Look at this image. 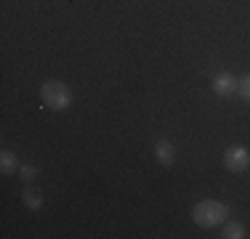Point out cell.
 I'll list each match as a JSON object with an SVG mask.
<instances>
[{
	"label": "cell",
	"mask_w": 250,
	"mask_h": 239,
	"mask_svg": "<svg viewBox=\"0 0 250 239\" xmlns=\"http://www.w3.org/2000/svg\"><path fill=\"white\" fill-rule=\"evenodd\" d=\"M192 218H194L197 226H202V229H213V226L224 223V220L229 218V207H226L224 202H218V199H202V202L194 205Z\"/></svg>",
	"instance_id": "cell-1"
},
{
	"label": "cell",
	"mask_w": 250,
	"mask_h": 239,
	"mask_svg": "<svg viewBox=\"0 0 250 239\" xmlns=\"http://www.w3.org/2000/svg\"><path fill=\"white\" fill-rule=\"evenodd\" d=\"M154 154H157V162L163 165V167H173V162H176V149H173V143H170V141L160 139L157 143H154Z\"/></svg>",
	"instance_id": "cell-5"
},
{
	"label": "cell",
	"mask_w": 250,
	"mask_h": 239,
	"mask_svg": "<svg viewBox=\"0 0 250 239\" xmlns=\"http://www.w3.org/2000/svg\"><path fill=\"white\" fill-rule=\"evenodd\" d=\"M250 165V152L245 146H229L224 152V167L231 173H242Z\"/></svg>",
	"instance_id": "cell-3"
},
{
	"label": "cell",
	"mask_w": 250,
	"mask_h": 239,
	"mask_svg": "<svg viewBox=\"0 0 250 239\" xmlns=\"http://www.w3.org/2000/svg\"><path fill=\"white\" fill-rule=\"evenodd\" d=\"M210 88L216 96H231V93L240 91V80H237L234 75H229V72H218V75L213 77Z\"/></svg>",
	"instance_id": "cell-4"
},
{
	"label": "cell",
	"mask_w": 250,
	"mask_h": 239,
	"mask_svg": "<svg viewBox=\"0 0 250 239\" xmlns=\"http://www.w3.org/2000/svg\"><path fill=\"white\" fill-rule=\"evenodd\" d=\"M19 176L24 178V181H32V178L38 176V167H35V165H21L19 167Z\"/></svg>",
	"instance_id": "cell-9"
},
{
	"label": "cell",
	"mask_w": 250,
	"mask_h": 239,
	"mask_svg": "<svg viewBox=\"0 0 250 239\" xmlns=\"http://www.w3.org/2000/svg\"><path fill=\"white\" fill-rule=\"evenodd\" d=\"M40 99H43L45 106L62 112V109H69V104H72V91L59 80H48L40 85Z\"/></svg>",
	"instance_id": "cell-2"
},
{
	"label": "cell",
	"mask_w": 250,
	"mask_h": 239,
	"mask_svg": "<svg viewBox=\"0 0 250 239\" xmlns=\"http://www.w3.org/2000/svg\"><path fill=\"white\" fill-rule=\"evenodd\" d=\"M0 170L3 173H14L16 170V154L14 152L3 149V154H0Z\"/></svg>",
	"instance_id": "cell-8"
},
{
	"label": "cell",
	"mask_w": 250,
	"mask_h": 239,
	"mask_svg": "<svg viewBox=\"0 0 250 239\" xmlns=\"http://www.w3.org/2000/svg\"><path fill=\"white\" fill-rule=\"evenodd\" d=\"M224 239H242L245 237V226L242 223H237V220H229V223L224 226Z\"/></svg>",
	"instance_id": "cell-7"
},
{
	"label": "cell",
	"mask_w": 250,
	"mask_h": 239,
	"mask_svg": "<svg viewBox=\"0 0 250 239\" xmlns=\"http://www.w3.org/2000/svg\"><path fill=\"white\" fill-rule=\"evenodd\" d=\"M21 199H24V205L29 207V210H35V213L43 207V197H40V191H35V189H27L24 194H21Z\"/></svg>",
	"instance_id": "cell-6"
},
{
	"label": "cell",
	"mask_w": 250,
	"mask_h": 239,
	"mask_svg": "<svg viewBox=\"0 0 250 239\" xmlns=\"http://www.w3.org/2000/svg\"><path fill=\"white\" fill-rule=\"evenodd\" d=\"M240 93H242V99L250 104V75H245V77L240 80Z\"/></svg>",
	"instance_id": "cell-10"
}]
</instances>
